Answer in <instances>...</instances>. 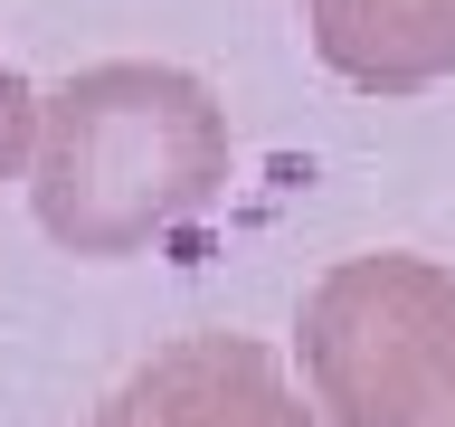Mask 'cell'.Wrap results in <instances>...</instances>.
I'll list each match as a JSON object with an SVG mask.
<instances>
[{
  "label": "cell",
  "mask_w": 455,
  "mask_h": 427,
  "mask_svg": "<svg viewBox=\"0 0 455 427\" xmlns=\"http://www.w3.org/2000/svg\"><path fill=\"white\" fill-rule=\"evenodd\" d=\"M294 351L332 427H455V276L408 247L341 256L294 313Z\"/></svg>",
  "instance_id": "cell-2"
},
{
  "label": "cell",
  "mask_w": 455,
  "mask_h": 427,
  "mask_svg": "<svg viewBox=\"0 0 455 427\" xmlns=\"http://www.w3.org/2000/svg\"><path fill=\"white\" fill-rule=\"evenodd\" d=\"M38 85L20 67H0V181H28V152H38Z\"/></svg>",
  "instance_id": "cell-5"
},
{
  "label": "cell",
  "mask_w": 455,
  "mask_h": 427,
  "mask_svg": "<svg viewBox=\"0 0 455 427\" xmlns=\"http://www.w3.org/2000/svg\"><path fill=\"white\" fill-rule=\"evenodd\" d=\"M85 427H323V408H313V390L284 380V361L266 342L180 333L133 380H114V399Z\"/></svg>",
  "instance_id": "cell-3"
},
{
  "label": "cell",
  "mask_w": 455,
  "mask_h": 427,
  "mask_svg": "<svg viewBox=\"0 0 455 427\" xmlns=\"http://www.w3.org/2000/svg\"><path fill=\"white\" fill-rule=\"evenodd\" d=\"M304 28L361 95H427L455 77V0H304Z\"/></svg>",
  "instance_id": "cell-4"
},
{
  "label": "cell",
  "mask_w": 455,
  "mask_h": 427,
  "mask_svg": "<svg viewBox=\"0 0 455 427\" xmlns=\"http://www.w3.org/2000/svg\"><path fill=\"white\" fill-rule=\"evenodd\" d=\"M228 181V114L190 67L105 57L38 105L28 209L67 256H133L209 209Z\"/></svg>",
  "instance_id": "cell-1"
}]
</instances>
